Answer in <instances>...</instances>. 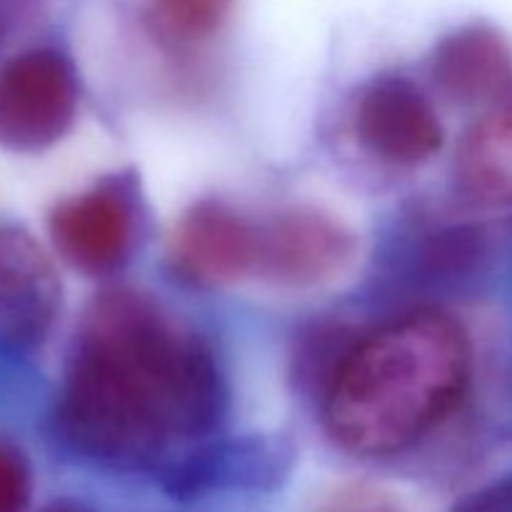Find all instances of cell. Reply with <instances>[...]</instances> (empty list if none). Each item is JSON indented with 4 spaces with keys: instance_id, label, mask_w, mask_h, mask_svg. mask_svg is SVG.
<instances>
[{
    "instance_id": "1",
    "label": "cell",
    "mask_w": 512,
    "mask_h": 512,
    "mask_svg": "<svg viewBox=\"0 0 512 512\" xmlns=\"http://www.w3.org/2000/svg\"><path fill=\"white\" fill-rule=\"evenodd\" d=\"M225 413L228 383L198 333L140 290L90 300L55 410L65 445L100 463L168 465Z\"/></svg>"
},
{
    "instance_id": "2",
    "label": "cell",
    "mask_w": 512,
    "mask_h": 512,
    "mask_svg": "<svg viewBox=\"0 0 512 512\" xmlns=\"http://www.w3.org/2000/svg\"><path fill=\"white\" fill-rule=\"evenodd\" d=\"M473 348L440 310H413L360 333L323 393L330 438L360 458L418 443L465 398Z\"/></svg>"
},
{
    "instance_id": "3",
    "label": "cell",
    "mask_w": 512,
    "mask_h": 512,
    "mask_svg": "<svg viewBox=\"0 0 512 512\" xmlns=\"http://www.w3.org/2000/svg\"><path fill=\"white\" fill-rule=\"evenodd\" d=\"M60 258L88 278H110L133 258L143 230V195L133 170L95 180L83 193L60 200L48 218Z\"/></svg>"
},
{
    "instance_id": "4",
    "label": "cell",
    "mask_w": 512,
    "mask_h": 512,
    "mask_svg": "<svg viewBox=\"0 0 512 512\" xmlns=\"http://www.w3.org/2000/svg\"><path fill=\"white\" fill-rule=\"evenodd\" d=\"M78 75L68 55L35 48L0 73V143L15 153H40L58 143L78 113Z\"/></svg>"
},
{
    "instance_id": "5",
    "label": "cell",
    "mask_w": 512,
    "mask_h": 512,
    "mask_svg": "<svg viewBox=\"0 0 512 512\" xmlns=\"http://www.w3.org/2000/svg\"><path fill=\"white\" fill-rule=\"evenodd\" d=\"M355 255V235L338 215L293 205L258 223L255 278L280 288H313L335 278Z\"/></svg>"
},
{
    "instance_id": "6",
    "label": "cell",
    "mask_w": 512,
    "mask_h": 512,
    "mask_svg": "<svg viewBox=\"0 0 512 512\" xmlns=\"http://www.w3.org/2000/svg\"><path fill=\"white\" fill-rule=\"evenodd\" d=\"M258 223L233 205L203 198L175 223L168 263L175 278L200 290H215L255 275Z\"/></svg>"
},
{
    "instance_id": "7",
    "label": "cell",
    "mask_w": 512,
    "mask_h": 512,
    "mask_svg": "<svg viewBox=\"0 0 512 512\" xmlns=\"http://www.w3.org/2000/svg\"><path fill=\"white\" fill-rule=\"evenodd\" d=\"M355 138L390 165L428 163L443 148V125L428 95L405 75H378L360 88Z\"/></svg>"
},
{
    "instance_id": "8",
    "label": "cell",
    "mask_w": 512,
    "mask_h": 512,
    "mask_svg": "<svg viewBox=\"0 0 512 512\" xmlns=\"http://www.w3.org/2000/svg\"><path fill=\"white\" fill-rule=\"evenodd\" d=\"M63 285L43 245L23 228H0V350L33 353L58 320Z\"/></svg>"
},
{
    "instance_id": "9",
    "label": "cell",
    "mask_w": 512,
    "mask_h": 512,
    "mask_svg": "<svg viewBox=\"0 0 512 512\" xmlns=\"http://www.w3.org/2000/svg\"><path fill=\"white\" fill-rule=\"evenodd\" d=\"M430 75L458 105H490L512 90V43L488 23H468L435 45Z\"/></svg>"
},
{
    "instance_id": "10",
    "label": "cell",
    "mask_w": 512,
    "mask_h": 512,
    "mask_svg": "<svg viewBox=\"0 0 512 512\" xmlns=\"http://www.w3.org/2000/svg\"><path fill=\"white\" fill-rule=\"evenodd\" d=\"M455 188L470 205L512 208V90L485 105L455 150Z\"/></svg>"
},
{
    "instance_id": "11",
    "label": "cell",
    "mask_w": 512,
    "mask_h": 512,
    "mask_svg": "<svg viewBox=\"0 0 512 512\" xmlns=\"http://www.w3.org/2000/svg\"><path fill=\"white\" fill-rule=\"evenodd\" d=\"M233 8L235 0H140L148 33L175 53L208 45L228 25Z\"/></svg>"
},
{
    "instance_id": "12",
    "label": "cell",
    "mask_w": 512,
    "mask_h": 512,
    "mask_svg": "<svg viewBox=\"0 0 512 512\" xmlns=\"http://www.w3.org/2000/svg\"><path fill=\"white\" fill-rule=\"evenodd\" d=\"M30 500V468L15 445L0 440V512H25Z\"/></svg>"
},
{
    "instance_id": "13",
    "label": "cell",
    "mask_w": 512,
    "mask_h": 512,
    "mask_svg": "<svg viewBox=\"0 0 512 512\" xmlns=\"http://www.w3.org/2000/svg\"><path fill=\"white\" fill-rule=\"evenodd\" d=\"M453 512H512V473L460 498Z\"/></svg>"
},
{
    "instance_id": "14",
    "label": "cell",
    "mask_w": 512,
    "mask_h": 512,
    "mask_svg": "<svg viewBox=\"0 0 512 512\" xmlns=\"http://www.w3.org/2000/svg\"><path fill=\"white\" fill-rule=\"evenodd\" d=\"M48 512H88V510L75 508V505H55V508H50Z\"/></svg>"
}]
</instances>
